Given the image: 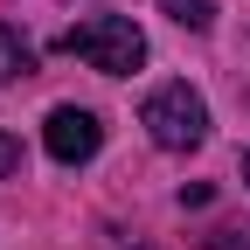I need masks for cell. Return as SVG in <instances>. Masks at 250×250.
<instances>
[{
	"instance_id": "obj_1",
	"label": "cell",
	"mask_w": 250,
	"mask_h": 250,
	"mask_svg": "<svg viewBox=\"0 0 250 250\" xmlns=\"http://www.w3.org/2000/svg\"><path fill=\"white\" fill-rule=\"evenodd\" d=\"M62 56L90 62L98 77H132L139 62H146V35H139L125 14H90V21H77V28H62Z\"/></svg>"
},
{
	"instance_id": "obj_6",
	"label": "cell",
	"mask_w": 250,
	"mask_h": 250,
	"mask_svg": "<svg viewBox=\"0 0 250 250\" xmlns=\"http://www.w3.org/2000/svg\"><path fill=\"white\" fill-rule=\"evenodd\" d=\"M7 174H21V139L0 132V181H7Z\"/></svg>"
},
{
	"instance_id": "obj_4",
	"label": "cell",
	"mask_w": 250,
	"mask_h": 250,
	"mask_svg": "<svg viewBox=\"0 0 250 250\" xmlns=\"http://www.w3.org/2000/svg\"><path fill=\"white\" fill-rule=\"evenodd\" d=\"M21 77H35V49H28L21 28L0 21V83H21Z\"/></svg>"
},
{
	"instance_id": "obj_5",
	"label": "cell",
	"mask_w": 250,
	"mask_h": 250,
	"mask_svg": "<svg viewBox=\"0 0 250 250\" xmlns=\"http://www.w3.org/2000/svg\"><path fill=\"white\" fill-rule=\"evenodd\" d=\"M160 7H167L181 28H208V21H215V0H160Z\"/></svg>"
},
{
	"instance_id": "obj_3",
	"label": "cell",
	"mask_w": 250,
	"mask_h": 250,
	"mask_svg": "<svg viewBox=\"0 0 250 250\" xmlns=\"http://www.w3.org/2000/svg\"><path fill=\"white\" fill-rule=\"evenodd\" d=\"M42 146H49V160L83 167L90 153L104 146V125H98V111H83V104H56L49 125H42Z\"/></svg>"
},
{
	"instance_id": "obj_9",
	"label": "cell",
	"mask_w": 250,
	"mask_h": 250,
	"mask_svg": "<svg viewBox=\"0 0 250 250\" xmlns=\"http://www.w3.org/2000/svg\"><path fill=\"white\" fill-rule=\"evenodd\" d=\"M243 181H250V153H243Z\"/></svg>"
},
{
	"instance_id": "obj_7",
	"label": "cell",
	"mask_w": 250,
	"mask_h": 250,
	"mask_svg": "<svg viewBox=\"0 0 250 250\" xmlns=\"http://www.w3.org/2000/svg\"><path fill=\"white\" fill-rule=\"evenodd\" d=\"M215 250H250V229H215Z\"/></svg>"
},
{
	"instance_id": "obj_2",
	"label": "cell",
	"mask_w": 250,
	"mask_h": 250,
	"mask_svg": "<svg viewBox=\"0 0 250 250\" xmlns=\"http://www.w3.org/2000/svg\"><path fill=\"white\" fill-rule=\"evenodd\" d=\"M139 125L153 132V146L188 153V146H202V139H208V104H202L188 83H160V90H146Z\"/></svg>"
},
{
	"instance_id": "obj_8",
	"label": "cell",
	"mask_w": 250,
	"mask_h": 250,
	"mask_svg": "<svg viewBox=\"0 0 250 250\" xmlns=\"http://www.w3.org/2000/svg\"><path fill=\"white\" fill-rule=\"evenodd\" d=\"M98 243H104V250H146V243H125L118 229H98Z\"/></svg>"
}]
</instances>
